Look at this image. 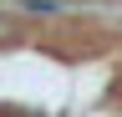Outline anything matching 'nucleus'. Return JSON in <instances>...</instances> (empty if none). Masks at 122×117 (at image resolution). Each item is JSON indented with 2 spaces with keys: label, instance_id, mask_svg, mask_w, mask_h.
<instances>
[{
  "label": "nucleus",
  "instance_id": "obj_1",
  "mask_svg": "<svg viewBox=\"0 0 122 117\" xmlns=\"http://www.w3.org/2000/svg\"><path fill=\"white\" fill-rule=\"evenodd\" d=\"M20 5H25V10H36V15H51V10H61L56 0H20Z\"/></svg>",
  "mask_w": 122,
  "mask_h": 117
}]
</instances>
